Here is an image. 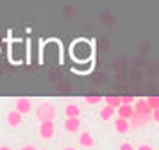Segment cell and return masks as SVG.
Segmentation results:
<instances>
[{"label":"cell","instance_id":"30bf717a","mask_svg":"<svg viewBox=\"0 0 159 150\" xmlns=\"http://www.w3.org/2000/svg\"><path fill=\"white\" fill-rule=\"evenodd\" d=\"M116 114L125 118V120H130L132 114H134V106L132 104H120V106L116 107Z\"/></svg>","mask_w":159,"mask_h":150},{"label":"cell","instance_id":"7c38bea8","mask_svg":"<svg viewBox=\"0 0 159 150\" xmlns=\"http://www.w3.org/2000/svg\"><path fill=\"white\" fill-rule=\"evenodd\" d=\"M115 113H116V109H115V107L106 106V104H104V107L100 109V113H98V116H100V120L109 121V120H113V116H115Z\"/></svg>","mask_w":159,"mask_h":150},{"label":"cell","instance_id":"ac0fdd59","mask_svg":"<svg viewBox=\"0 0 159 150\" xmlns=\"http://www.w3.org/2000/svg\"><path fill=\"white\" fill-rule=\"evenodd\" d=\"M152 121L159 123V107L157 109H152Z\"/></svg>","mask_w":159,"mask_h":150},{"label":"cell","instance_id":"ba28073f","mask_svg":"<svg viewBox=\"0 0 159 150\" xmlns=\"http://www.w3.org/2000/svg\"><path fill=\"white\" fill-rule=\"evenodd\" d=\"M134 113L138 114H147V116H152V107L147 104L145 98H139V100H134Z\"/></svg>","mask_w":159,"mask_h":150},{"label":"cell","instance_id":"8992f818","mask_svg":"<svg viewBox=\"0 0 159 150\" xmlns=\"http://www.w3.org/2000/svg\"><path fill=\"white\" fill-rule=\"evenodd\" d=\"M80 118H66L65 123H63V127H65V130L68 132V134H77L80 130Z\"/></svg>","mask_w":159,"mask_h":150},{"label":"cell","instance_id":"7402d4cb","mask_svg":"<svg viewBox=\"0 0 159 150\" xmlns=\"http://www.w3.org/2000/svg\"><path fill=\"white\" fill-rule=\"evenodd\" d=\"M61 150H77L75 147H65V148H61Z\"/></svg>","mask_w":159,"mask_h":150},{"label":"cell","instance_id":"9c48e42d","mask_svg":"<svg viewBox=\"0 0 159 150\" xmlns=\"http://www.w3.org/2000/svg\"><path fill=\"white\" fill-rule=\"evenodd\" d=\"M115 130L118 134H127L130 130V121L122 118V116H116L115 118Z\"/></svg>","mask_w":159,"mask_h":150},{"label":"cell","instance_id":"5b68a950","mask_svg":"<svg viewBox=\"0 0 159 150\" xmlns=\"http://www.w3.org/2000/svg\"><path fill=\"white\" fill-rule=\"evenodd\" d=\"M22 120H23V114H20L18 111H15V109H11L7 114H6V121H7V125L9 127H20L22 125Z\"/></svg>","mask_w":159,"mask_h":150},{"label":"cell","instance_id":"7a4b0ae2","mask_svg":"<svg viewBox=\"0 0 159 150\" xmlns=\"http://www.w3.org/2000/svg\"><path fill=\"white\" fill-rule=\"evenodd\" d=\"M91 56V45L86 41H77L73 45V57L79 61H86Z\"/></svg>","mask_w":159,"mask_h":150},{"label":"cell","instance_id":"e0dca14e","mask_svg":"<svg viewBox=\"0 0 159 150\" xmlns=\"http://www.w3.org/2000/svg\"><path fill=\"white\" fill-rule=\"evenodd\" d=\"M118 150H136V147L132 145V143H120V147H118Z\"/></svg>","mask_w":159,"mask_h":150},{"label":"cell","instance_id":"3957f363","mask_svg":"<svg viewBox=\"0 0 159 150\" xmlns=\"http://www.w3.org/2000/svg\"><path fill=\"white\" fill-rule=\"evenodd\" d=\"M38 134L41 139H52L54 134H56V123L54 120H45L39 123V129H38Z\"/></svg>","mask_w":159,"mask_h":150},{"label":"cell","instance_id":"52a82bcc","mask_svg":"<svg viewBox=\"0 0 159 150\" xmlns=\"http://www.w3.org/2000/svg\"><path fill=\"white\" fill-rule=\"evenodd\" d=\"M34 107H32V102L29 98H18L15 102V111H18L20 114H29Z\"/></svg>","mask_w":159,"mask_h":150},{"label":"cell","instance_id":"d6986e66","mask_svg":"<svg viewBox=\"0 0 159 150\" xmlns=\"http://www.w3.org/2000/svg\"><path fill=\"white\" fill-rule=\"evenodd\" d=\"M136 150H154V147L148 145V143H141L139 147H136Z\"/></svg>","mask_w":159,"mask_h":150},{"label":"cell","instance_id":"8fae6325","mask_svg":"<svg viewBox=\"0 0 159 150\" xmlns=\"http://www.w3.org/2000/svg\"><path fill=\"white\" fill-rule=\"evenodd\" d=\"M80 113H82V109L77 104H66L65 106L66 118H80Z\"/></svg>","mask_w":159,"mask_h":150},{"label":"cell","instance_id":"2e32d148","mask_svg":"<svg viewBox=\"0 0 159 150\" xmlns=\"http://www.w3.org/2000/svg\"><path fill=\"white\" fill-rule=\"evenodd\" d=\"M120 102L122 104H134V97L132 95H120Z\"/></svg>","mask_w":159,"mask_h":150},{"label":"cell","instance_id":"ffe728a7","mask_svg":"<svg viewBox=\"0 0 159 150\" xmlns=\"http://www.w3.org/2000/svg\"><path fill=\"white\" fill-rule=\"evenodd\" d=\"M20 150H38V147H34V145H25V147H22Z\"/></svg>","mask_w":159,"mask_h":150},{"label":"cell","instance_id":"9a60e30c","mask_svg":"<svg viewBox=\"0 0 159 150\" xmlns=\"http://www.w3.org/2000/svg\"><path fill=\"white\" fill-rule=\"evenodd\" d=\"M147 100V104L152 107V109H157L159 107V95H150L148 98H145Z\"/></svg>","mask_w":159,"mask_h":150},{"label":"cell","instance_id":"6da1fadb","mask_svg":"<svg viewBox=\"0 0 159 150\" xmlns=\"http://www.w3.org/2000/svg\"><path fill=\"white\" fill-rule=\"evenodd\" d=\"M34 111H36V118L39 121L54 120V118L57 116V109H56V106H54L52 102H41Z\"/></svg>","mask_w":159,"mask_h":150},{"label":"cell","instance_id":"44dd1931","mask_svg":"<svg viewBox=\"0 0 159 150\" xmlns=\"http://www.w3.org/2000/svg\"><path fill=\"white\" fill-rule=\"evenodd\" d=\"M0 150H13V148H11V147H7V145H2V147H0Z\"/></svg>","mask_w":159,"mask_h":150},{"label":"cell","instance_id":"277c9868","mask_svg":"<svg viewBox=\"0 0 159 150\" xmlns=\"http://www.w3.org/2000/svg\"><path fill=\"white\" fill-rule=\"evenodd\" d=\"M79 145L82 148H93L95 147V138L89 130H79Z\"/></svg>","mask_w":159,"mask_h":150},{"label":"cell","instance_id":"4fadbf2b","mask_svg":"<svg viewBox=\"0 0 159 150\" xmlns=\"http://www.w3.org/2000/svg\"><path fill=\"white\" fill-rule=\"evenodd\" d=\"M102 102H104L106 106L115 107V109H116L118 106H120V104H122V102H120V97H118V95H106V97L102 98Z\"/></svg>","mask_w":159,"mask_h":150},{"label":"cell","instance_id":"5bb4252c","mask_svg":"<svg viewBox=\"0 0 159 150\" xmlns=\"http://www.w3.org/2000/svg\"><path fill=\"white\" fill-rule=\"evenodd\" d=\"M84 102H86L88 106H98L102 102V97L100 95H86L84 97Z\"/></svg>","mask_w":159,"mask_h":150}]
</instances>
